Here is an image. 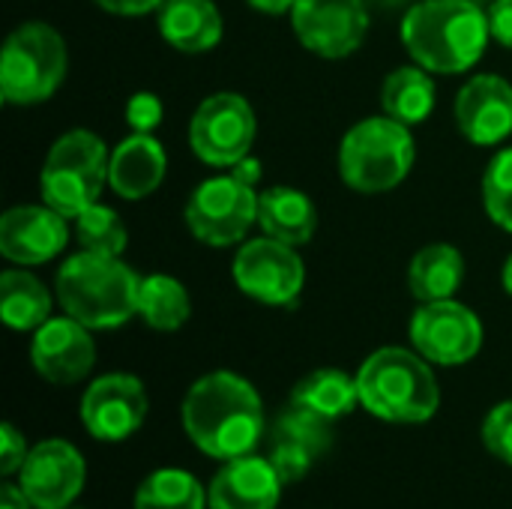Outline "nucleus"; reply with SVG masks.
Segmentation results:
<instances>
[{
	"label": "nucleus",
	"mask_w": 512,
	"mask_h": 509,
	"mask_svg": "<svg viewBox=\"0 0 512 509\" xmlns=\"http://www.w3.org/2000/svg\"><path fill=\"white\" fill-rule=\"evenodd\" d=\"M180 417L189 441L219 462L249 456L264 435V405L258 390L225 369L210 372L189 387Z\"/></svg>",
	"instance_id": "obj_1"
},
{
	"label": "nucleus",
	"mask_w": 512,
	"mask_h": 509,
	"mask_svg": "<svg viewBox=\"0 0 512 509\" xmlns=\"http://www.w3.org/2000/svg\"><path fill=\"white\" fill-rule=\"evenodd\" d=\"M402 45L432 75H459L480 63L492 39L489 12L468 0H420L402 18Z\"/></svg>",
	"instance_id": "obj_2"
},
{
	"label": "nucleus",
	"mask_w": 512,
	"mask_h": 509,
	"mask_svg": "<svg viewBox=\"0 0 512 509\" xmlns=\"http://www.w3.org/2000/svg\"><path fill=\"white\" fill-rule=\"evenodd\" d=\"M54 291L63 315L90 330H114L138 315L141 276L120 255L81 249L60 264Z\"/></svg>",
	"instance_id": "obj_3"
},
{
	"label": "nucleus",
	"mask_w": 512,
	"mask_h": 509,
	"mask_svg": "<svg viewBox=\"0 0 512 509\" xmlns=\"http://www.w3.org/2000/svg\"><path fill=\"white\" fill-rule=\"evenodd\" d=\"M360 405L384 423H426L441 405L438 378L423 354L408 348H378L357 372Z\"/></svg>",
	"instance_id": "obj_4"
},
{
	"label": "nucleus",
	"mask_w": 512,
	"mask_h": 509,
	"mask_svg": "<svg viewBox=\"0 0 512 509\" xmlns=\"http://www.w3.org/2000/svg\"><path fill=\"white\" fill-rule=\"evenodd\" d=\"M414 168L411 126L378 114L354 123L339 147V174L348 189L378 195L396 189Z\"/></svg>",
	"instance_id": "obj_5"
},
{
	"label": "nucleus",
	"mask_w": 512,
	"mask_h": 509,
	"mask_svg": "<svg viewBox=\"0 0 512 509\" xmlns=\"http://www.w3.org/2000/svg\"><path fill=\"white\" fill-rule=\"evenodd\" d=\"M69 69L63 36L45 21L18 24L0 54V96L6 105H39L57 93Z\"/></svg>",
	"instance_id": "obj_6"
},
{
	"label": "nucleus",
	"mask_w": 512,
	"mask_h": 509,
	"mask_svg": "<svg viewBox=\"0 0 512 509\" xmlns=\"http://www.w3.org/2000/svg\"><path fill=\"white\" fill-rule=\"evenodd\" d=\"M111 153L105 141L90 129L63 132L39 171V195L42 204L54 207L66 219H75L81 210L99 201L108 183Z\"/></svg>",
	"instance_id": "obj_7"
},
{
	"label": "nucleus",
	"mask_w": 512,
	"mask_h": 509,
	"mask_svg": "<svg viewBox=\"0 0 512 509\" xmlns=\"http://www.w3.org/2000/svg\"><path fill=\"white\" fill-rule=\"evenodd\" d=\"M186 228L204 246H237L252 225H258V192L234 174L210 177L186 201Z\"/></svg>",
	"instance_id": "obj_8"
},
{
	"label": "nucleus",
	"mask_w": 512,
	"mask_h": 509,
	"mask_svg": "<svg viewBox=\"0 0 512 509\" xmlns=\"http://www.w3.org/2000/svg\"><path fill=\"white\" fill-rule=\"evenodd\" d=\"M258 120L246 96L222 90L207 96L189 120L192 153L213 168H234L255 144Z\"/></svg>",
	"instance_id": "obj_9"
},
{
	"label": "nucleus",
	"mask_w": 512,
	"mask_h": 509,
	"mask_svg": "<svg viewBox=\"0 0 512 509\" xmlns=\"http://www.w3.org/2000/svg\"><path fill=\"white\" fill-rule=\"evenodd\" d=\"M231 276L246 297L264 306H291L303 291L306 267L297 246L264 234L237 249Z\"/></svg>",
	"instance_id": "obj_10"
},
{
	"label": "nucleus",
	"mask_w": 512,
	"mask_h": 509,
	"mask_svg": "<svg viewBox=\"0 0 512 509\" xmlns=\"http://www.w3.org/2000/svg\"><path fill=\"white\" fill-rule=\"evenodd\" d=\"M411 342L435 366H462L483 348V321L453 297L423 303L411 318Z\"/></svg>",
	"instance_id": "obj_11"
},
{
	"label": "nucleus",
	"mask_w": 512,
	"mask_h": 509,
	"mask_svg": "<svg viewBox=\"0 0 512 509\" xmlns=\"http://www.w3.org/2000/svg\"><path fill=\"white\" fill-rule=\"evenodd\" d=\"M291 24L306 51L324 60H342L366 42L369 9L363 0H297Z\"/></svg>",
	"instance_id": "obj_12"
},
{
	"label": "nucleus",
	"mask_w": 512,
	"mask_h": 509,
	"mask_svg": "<svg viewBox=\"0 0 512 509\" xmlns=\"http://www.w3.org/2000/svg\"><path fill=\"white\" fill-rule=\"evenodd\" d=\"M84 477V456L69 441L48 438L30 447L18 471V486L33 509H66L81 495Z\"/></svg>",
	"instance_id": "obj_13"
},
{
	"label": "nucleus",
	"mask_w": 512,
	"mask_h": 509,
	"mask_svg": "<svg viewBox=\"0 0 512 509\" xmlns=\"http://www.w3.org/2000/svg\"><path fill=\"white\" fill-rule=\"evenodd\" d=\"M147 417V390L135 375L111 372L96 378L81 399V423L96 441H126Z\"/></svg>",
	"instance_id": "obj_14"
},
{
	"label": "nucleus",
	"mask_w": 512,
	"mask_h": 509,
	"mask_svg": "<svg viewBox=\"0 0 512 509\" xmlns=\"http://www.w3.org/2000/svg\"><path fill=\"white\" fill-rule=\"evenodd\" d=\"M30 363L48 384L69 387L84 381L96 363V342L90 327L69 315L48 318L39 330H33Z\"/></svg>",
	"instance_id": "obj_15"
},
{
	"label": "nucleus",
	"mask_w": 512,
	"mask_h": 509,
	"mask_svg": "<svg viewBox=\"0 0 512 509\" xmlns=\"http://www.w3.org/2000/svg\"><path fill=\"white\" fill-rule=\"evenodd\" d=\"M69 243L66 216L48 204H21L0 216V255L15 267L57 258Z\"/></svg>",
	"instance_id": "obj_16"
},
{
	"label": "nucleus",
	"mask_w": 512,
	"mask_h": 509,
	"mask_svg": "<svg viewBox=\"0 0 512 509\" xmlns=\"http://www.w3.org/2000/svg\"><path fill=\"white\" fill-rule=\"evenodd\" d=\"M459 132L477 147H495L512 135V84L504 75L483 72L462 84L456 105Z\"/></svg>",
	"instance_id": "obj_17"
},
{
	"label": "nucleus",
	"mask_w": 512,
	"mask_h": 509,
	"mask_svg": "<svg viewBox=\"0 0 512 509\" xmlns=\"http://www.w3.org/2000/svg\"><path fill=\"white\" fill-rule=\"evenodd\" d=\"M330 447V420L288 405L282 417L273 426V447H270V462L279 471L282 483H297L306 477V471L315 465L321 453Z\"/></svg>",
	"instance_id": "obj_18"
},
{
	"label": "nucleus",
	"mask_w": 512,
	"mask_h": 509,
	"mask_svg": "<svg viewBox=\"0 0 512 509\" xmlns=\"http://www.w3.org/2000/svg\"><path fill=\"white\" fill-rule=\"evenodd\" d=\"M282 486L273 462L249 453L225 462L207 489V504L210 509H276Z\"/></svg>",
	"instance_id": "obj_19"
},
{
	"label": "nucleus",
	"mask_w": 512,
	"mask_h": 509,
	"mask_svg": "<svg viewBox=\"0 0 512 509\" xmlns=\"http://www.w3.org/2000/svg\"><path fill=\"white\" fill-rule=\"evenodd\" d=\"M165 171H168L165 147L147 132H132L111 150L108 186L126 201H141L162 186Z\"/></svg>",
	"instance_id": "obj_20"
},
{
	"label": "nucleus",
	"mask_w": 512,
	"mask_h": 509,
	"mask_svg": "<svg viewBox=\"0 0 512 509\" xmlns=\"http://www.w3.org/2000/svg\"><path fill=\"white\" fill-rule=\"evenodd\" d=\"M159 15L162 39L183 54H204L222 42V12L213 0H165Z\"/></svg>",
	"instance_id": "obj_21"
},
{
	"label": "nucleus",
	"mask_w": 512,
	"mask_h": 509,
	"mask_svg": "<svg viewBox=\"0 0 512 509\" xmlns=\"http://www.w3.org/2000/svg\"><path fill=\"white\" fill-rule=\"evenodd\" d=\"M258 225L273 240L306 246L318 231V210L306 192L291 186H270L258 192Z\"/></svg>",
	"instance_id": "obj_22"
},
{
	"label": "nucleus",
	"mask_w": 512,
	"mask_h": 509,
	"mask_svg": "<svg viewBox=\"0 0 512 509\" xmlns=\"http://www.w3.org/2000/svg\"><path fill=\"white\" fill-rule=\"evenodd\" d=\"M462 279H465V258L450 243H429L408 264V288L420 303L456 297Z\"/></svg>",
	"instance_id": "obj_23"
},
{
	"label": "nucleus",
	"mask_w": 512,
	"mask_h": 509,
	"mask_svg": "<svg viewBox=\"0 0 512 509\" xmlns=\"http://www.w3.org/2000/svg\"><path fill=\"white\" fill-rule=\"evenodd\" d=\"M435 96L438 90L432 72L423 66H399L381 84L384 114L405 126H420L435 111Z\"/></svg>",
	"instance_id": "obj_24"
},
{
	"label": "nucleus",
	"mask_w": 512,
	"mask_h": 509,
	"mask_svg": "<svg viewBox=\"0 0 512 509\" xmlns=\"http://www.w3.org/2000/svg\"><path fill=\"white\" fill-rule=\"evenodd\" d=\"M51 306L54 300L48 288L33 273L21 267H9L0 273V315L6 327L18 333L39 330L51 318Z\"/></svg>",
	"instance_id": "obj_25"
},
{
	"label": "nucleus",
	"mask_w": 512,
	"mask_h": 509,
	"mask_svg": "<svg viewBox=\"0 0 512 509\" xmlns=\"http://www.w3.org/2000/svg\"><path fill=\"white\" fill-rule=\"evenodd\" d=\"M291 405L306 408L324 420H339L351 414L360 405V390H357V375L351 378L342 369H318L309 372L291 393Z\"/></svg>",
	"instance_id": "obj_26"
},
{
	"label": "nucleus",
	"mask_w": 512,
	"mask_h": 509,
	"mask_svg": "<svg viewBox=\"0 0 512 509\" xmlns=\"http://www.w3.org/2000/svg\"><path fill=\"white\" fill-rule=\"evenodd\" d=\"M138 315L144 318L147 327L159 333L180 330L192 315V300H189L186 285L168 273L144 276L141 291H138Z\"/></svg>",
	"instance_id": "obj_27"
},
{
	"label": "nucleus",
	"mask_w": 512,
	"mask_h": 509,
	"mask_svg": "<svg viewBox=\"0 0 512 509\" xmlns=\"http://www.w3.org/2000/svg\"><path fill=\"white\" fill-rule=\"evenodd\" d=\"M207 492L180 468L153 471L135 492V509H207Z\"/></svg>",
	"instance_id": "obj_28"
},
{
	"label": "nucleus",
	"mask_w": 512,
	"mask_h": 509,
	"mask_svg": "<svg viewBox=\"0 0 512 509\" xmlns=\"http://www.w3.org/2000/svg\"><path fill=\"white\" fill-rule=\"evenodd\" d=\"M75 240L87 252L123 255V249L129 243V231H126L123 219L117 216V210L96 201L75 216Z\"/></svg>",
	"instance_id": "obj_29"
},
{
	"label": "nucleus",
	"mask_w": 512,
	"mask_h": 509,
	"mask_svg": "<svg viewBox=\"0 0 512 509\" xmlns=\"http://www.w3.org/2000/svg\"><path fill=\"white\" fill-rule=\"evenodd\" d=\"M483 207L489 219L512 234V147L495 153L483 174Z\"/></svg>",
	"instance_id": "obj_30"
},
{
	"label": "nucleus",
	"mask_w": 512,
	"mask_h": 509,
	"mask_svg": "<svg viewBox=\"0 0 512 509\" xmlns=\"http://www.w3.org/2000/svg\"><path fill=\"white\" fill-rule=\"evenodd\" d=\"M483 444L489 447V453L495 459L512 465V399L489 411V417L483 423Z\"/></svg>",
	"instance_id": "obj_31"
},
{
	"label": "nucleus",
	"mask_w": 512,
	"mask_h": 509,
	"mask_svg": "<svg viewBox=\"0 0 512 509\" xmlns=\"http://www.w3.org/2000/svg\"><path fill=\"white\" fill-rule=\"evenodd\" d=\"M162 117H165V105H162V99L156 93L141 90L126 102V123L132 126V132L153 135V129L162 123Z\"/></svg>",
	"instance_id": "obj_32"
},
{
	"label": "nucleus",
	"mask_w": 512,
	"mask_h": 509,
	"mask_svg": "<svg viewBox=\"0 0 512 509\" xmlns=\"http://www.w3.org/2000/svg\"><path fill=\"white\" fill-rule=\"evenodd\" d=\"M27 453H30V447H27L24 435L12 423H3V429H0V474L3 477L18 474Z\"/></svg>",
	"instance_id": "obj_33"
},
{
	"label": "nucleus",
	"mask_w": 512,
	"mask_h": 509,
	"mask_svg": "<svg viewBox=\"0 0 512 509\" xmlns=\"http://www.w3.org/2000/svg\"><path fill=\"white\" fill-rule=\"evenodd\" d=\"M486 12H489L492 39L504 48H512V0H495Z\"/></svg>",
	"instance_id": "obj_34"
},
{
	"label": "nucleus",
	"mask_w": 512,
	"mask_h": 509,
	"mask_svg": "<svg viewBox=\"0 0 512 509\" xmlns=\"http://www.w3.org/2000/svg\"><path fill=\"white\" fill-rule=\"evenodd\" d=\"M99 9L111 12V15H126V18H135V15H147V12H159L165 0H93Z\"/></svg>",
	"instance_id": "obj_35"
},
{
	"label": "nucleus",
	"mask_w": 512,
	"mask_h": 509,
	"mask_svg": "<svg viewBox=\"0 0 512 509\" xmlns=\"http://www.w3.org/2000/svg\"><path fill=\"white\" fill-rule=\"evenodd\" d=\"M231 174H234L237 180H243L246 186H258V180H261V162H258L255 156H246V159H240V162L231 168Z\"/></svg>",
	"instance_id": "obj_36"
},
{
	"label": "nucleus",
	"mask_w": 512,
	"mask_h": 509,
	"mask_svg": "<svg viewBox=\"0 0 512 509\" xmlns=\"http://www.w3.org/2000/svg\"><path fill=\"white\" fill-rule=\"evenodd\" d=\"M33 504L27 501V495L21 492V486L15 483H6L3 486V492H0V509H30Z\"/></svg>",
	"instance_id": "obj_37"
},
{
	"label": "nucleus",
	"mask_w": 512,
	"mask_h": 509,
	"mask_svg": "<svg viewBox=\"0 0 512 509\" xmlns=\"http://www.w3.org/2000/svg\"><path fill=\"white\" fill-rule=\"evenodd\" d=\"M261 15H291L297 0H246Z\"/></svg>",
	"instance_id": "obj_38"
},
{
	"label": "nucleus",
	"mask_w": 512,
	"mask_h": 509,
	"mask_svg": "<svg viewBox=\"0 0 512 509\" xmlns=\"http://www.w3.org/2000/svg\"><path fill=\"white\" fill-rule=\"evenodd\" d=\"M504 288H507V294L512 297V255L507 258V264H504Z\"/></svg>",
	"instance_id": "obj_39"
},
{
	"label": "nucleus",
	"mask_w": 512,
	"mask_h": 509,
	"mask_svg": "<svg viewBox=\"0 0 512 509\" xmlns=\"http://www.w3.org/2000/svg\"><path fill=\"white\" fill-rule=\"evenodd\" d=\"M468 3H477V6H483V9H489V6H492L495 0H468Z\"/></svg>",
	"instance_id": "obj_40"
},
{
	"label": "nucleus",
	"mask_w": 512,
	"mask_h": 509,
	"mask_svg": "<svg viewBox=\"0 0 512 509\" xmlns=\"http://www.w3.org/2000/svg\"><path fill=\"white\" fill-rule=\"evenodd\" d=\"M66 509H72V507H66Z\"/></svg>",
	"instance_id": "obj_41"
}]
</instances>
